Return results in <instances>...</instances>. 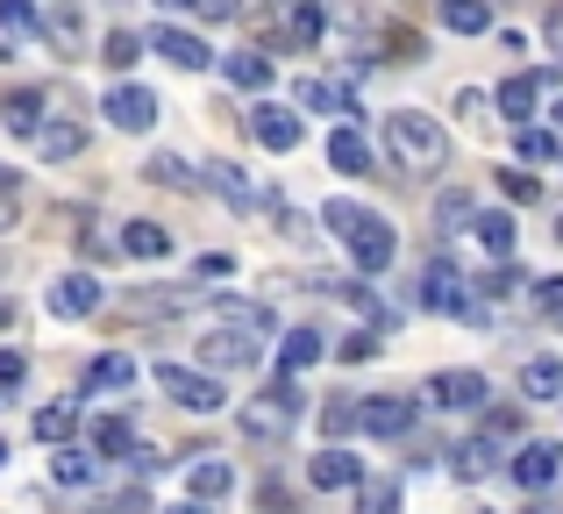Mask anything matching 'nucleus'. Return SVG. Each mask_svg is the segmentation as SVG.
<instances>
[{
	"label": "nucleus",
	"mask_w": 563,
	"mask_h": 514,
	"mask_svg": "<svg viewBox=\"0 0 563 514\" xmlns=\"http://www.w3.org/2000/svg\"><path fill=\"white\" fill-rule=\"evenodd\" d=\"M321 229L357 258V272H385V264L399 258L393 222H385L378 208H364V200H329V208H321Z\"/></svg>",
	"instance_id": "1"
},
{
	"label": "nucleus",
	"mask_w": 563,
	"mask_h": 514,
	"mask_svg": "<svg viewBox=\"0 0 563 514\" xmlns=\"http://www.w3.org/2000/svg\"><path fill=\"white\" fill-rule=\"evenodd\" d=\"M385 157H393L399 172H442L450 165V136H442L435 114L399 108V114H385Z\"/></svg>",
	"instance_id": "2"
},
{
	"label": "nucleus",
	"mask_w": 563,
	"mask_h": 514,
	"mask_svg": "<svg viewBox=\"0 0 563 514\" xmlns=\"http://www.w3.org/2000/svg\"><path fill=\"white\" fill-rule=\"evenodd\" d=\"M300 415H307V393L292 386V372H286L257 407H243V436H250V444H286V429H292Z\"/></svg>",
	"instance_id": "3"
},
{
	"label": "nucleus",
	"mask_w": 563,
	"mask_h": 514,
	"mask_svg": "<svg viewBox=\"0 0 563 514\" xmlns=\"http://www.w3.org/2000/svg\"><path fill=\"white\" fill-rule=\"evenodd\" d=\"M157 393L179 401L186 415H221L229 393H221V372H192V364H157Z\"/></svg>",
	"instance_id": "4"
},
{
	"label": "nucleus",
	"mask_w": 563,
	"mask_h": 514,
	"mask_svg": "<svg viewBox=\"0 0 563 514\" xmlns=\"http://www.w3.org/2000/svg\"><path fill=\"white\" fill-rule=\"evenodd\" d=\"M264 336H250V329H229V321H214V329L200 336V364L207 372H257V358H264Z\"/></svg>",
	"instance_id": "5"
},
{
	"label": "nucleus",
	"mask_w": 563,
	"mask_h": 514,
	"mask_svg": "<svg viewBox=\"0 0 563 514\" xmlns=\"http://www.w3.org/2000/svg\"><path fill=\"white\" fill-rule=\"evenodd\" d=\"M100 300H108V286H100L93 272H65L51 293H43V307H51L57 321H86V315H100Z\"/></svg>",
	"instance_id": "6"
},
{
	"label": "nucleus",
	"mask_w": 563,
	"mask_h": 514,
	"mask_svg": "<svg viewBox=\"0 0 563 514\" xmlns=\"http://www.w3.org/2000/svg\"><path fill=\"white\" fill-rule=\"evenodd\" d=\"M421 300L442 307V315H478V300H471V278L456 272L450 258H435V264L421 272Z\"/></svg>",
	"instance_id": "7"
},
{
	"label": "nucleus",
	"mask_w": 563,
	"mask_h": 514,
	"mask_svg": "<svg viewBox=\"0 0 563 514\" xmlns=\"http://www.w3.org/2000/svg\"><path fill=\"white\" fill-rule=\"evenodd\" d=\"M43 43L65 57H86V8L79 0H43Z\"/></svg>",
	"instance_id": "8"
},
{
	"label": "nucleus",
	"mask_w": 563,
	"mask_h": 514,
	"mask_svg": "<svg viewBox=\"0 0 563 514\" xmlns=\"http://www.w3.org/2000/svg\"><path fill=\"white\" fill-rule=\"evenodd\" d=\"M250 136L264 143V151H300V114L292 108H278V100H257V108H250Z\"/></svg>",
	"instance_id": "9"
},
{
	"label": "nucleus",
	"mask_w": 563,
	"mask_h": 514,
	"mask_svg": "<svg viewBox=\"0 0 563 514\" xmlns=\"http://www.w3.org/2000/svg\"><path fill=\"white\" fill-rule=\"evenodd\" d=\"M100 114H108L114 129H129V136H136V129H151L165 108H157V94H151V86H114V94L100 100Z\"/></svg>",
	"instance_id": "10"
},
{
	"label": "nucleus",
	"mask_w": 563,
	"mask_h": 514,
	"mask_svg": "<svg viewBox=\"0 0 563 514\" xmlns=\"http://www.w3.org/2000/svg\"><path fill=\"white\" fill-rule=\"evenodd\" d=\"M413 415H421V407L399 401V393H372V401L357 407V429H372V436H407Z\"/></svg>",
	"instance_id": "11"
},
{
	"label": "nucleus",
	"mask_w": 563,
	"mask_h": 514,
	"mask_svg": "<svg viewBox=\"0 0 563 514\" xmlns=\"http://www.w3.org/2000/svg\"><path fill=\"white\" fill-rule=\"evenodd\" d=\"M307 479H314L321 493H343V486H364V464L350 458L343 444H321V458L307 464Z\"/></svg>",
	"instance_id": "12"
},
{
	"label": "nucleus",
	"mask_w": 563,
	"mask_h": 514,
	"mask_svg": "<svg viewBox=\"0 0 563 514\" xmlns=\"http://www.w3.org/2000/svg\"><path fill=\"white\" fill-rule=\"evenodd\" d=\"M556 464H563V450H556V444H521V450H514V464H507V472H514V486L542 493V486L556 479Z\"/></svg>",
	"instance_id": "13"
},
{
	"label": "nucleus",
	"mask_w": 563,
	"mask_h": 514,
	"mask_svg": "<svg viewBox=\"0 0 563 514\" xmlns=\"http://www.w3.org/2000/svg\"><path fill=\"white\" fill-rule=\"evenodd\" d=\"M542 94H550V72H514V79L499 86V114H507V122H528V114L542 108Z\"/></svg>",
	"instance_id": "14"
},
{
	"label": "nucleus",
	"mask_w": 563,
	"mask_h": 514,
	"mask_svg": "<svg viewBox=\"0 0 563 514\" xmlns=\"http://www.w3.org/2000/svg\"><path fill=\"white\" fill-rule=\"evenodd\" d=\"M86 450H93L100 464H108V458H129V450H136L129 415H93V422H86Z\"/></svg>",
	"instance_id": "15"
},
{
	"label": "nucleus",
	"mask_w": 563,
	"mask_h": 514,
	"mask_svg": "<svg viewBox=\"0 0 563 514\" xmlns=\"http://www.w3.org/2000/svg\"><path fill=\"white\" fill-rule=\"evenodd\" d=\"M29 143H36L43 165H65V157H79V151H86V122H51V114H43V129H36Z\"/></svg>",
	"instance_id": "16"
},
{
	"label": "nucleus",
	"mask_w": 563,
	"mask_h": 514,
	"mask_svg": "<svg viewBox=\"0 0 563 514\" xmlns=\"http://www.w3.org/2000/svg\"><path fill=\"white\" fill-rule=\"evenodd\" d=\"M151 51H157V57H172L179 72H207V65H214V51H207V43L192 36V29H157Z\"/></svg>",
	"instance_id": "17"
},
{
	"label": "nucleus",
	"mask_w": 563,
	"mask_h": 514,
	"mask_svg": "<svg viewBox=\"0 0 563 514\" xmlns=\"http://www.w3.org/2000/svg\"><path fill=\"white\" fill-rule=\"evenodd\" d=\"M428 401H435V407H478L485 379L478 372H435V379H428Z\"/></svg>",
	"instance_id": "18"
},
{
	"label": "nucleus",
	"mask_w": 563,
	"mask_h": 514,
	"mask_svg": "<svg viewBox=\"0 0 563 514\" xmlns=\"http://www.w3.org/2000/svg\"><path fill=\"white\" fill-rule=\"evenodd\" d=\"M0 122H8V136H36L43 129V94L36 86H14V94L0 100Z\"/></svg>",
	"instance_id": "19"
},
{
	"label": "nucleus",
	"mask_w": 563,
	"mask_h": 514,
	"mask_svg": "<svg viewBox=\"0 0 563 514\" xmlns=\"http://www.w3.org/2000/svg\"><path fill=\"white\" fill-rule=\"evenodd\" d=\"M207 186H214L229 208H264V194L243 179V165H229V157H214V165H207Z\"/></svg>",
	"instance_id": "20"
},
{
	"label": "nucleus",
	"mask_w": 563,
	"mask_h": 514,
	"mask_svg": "<svg viewBox=\"0 0 563 514\" xmlns=\"http://www.w3.org/2000/svg\"><path fill=\"white\" fill-rule=\"evenodd\" d=\"M122 258H136V264L172 258V229H157V222H122Z\"/></svg>",
	"instance_id": "21"
},
{
	"label": "nucleus",
	"mask_w": 563,
	"mask_h": 514,
	"mask_svg": "<svg viewBox=\"0 0 563 514\" xmlns=\"http://www.w3.org/2000/svg\"><path fill=\"white\" fill-rule=\"evenodd\" d=\"M186 486H192V501H229V493H235V464H221V458H207V464H192V472H186Z\"/></svg>",
	"instance_id": "22"
},
{
	"label": "nucleus",
	"mask_w": 563,
	"mask_h": 514,
	"mask_svg": "<svg viewBox=\"0 0 563 514\" xmlns=\"http://www.w3.org/2000/svg\"><path fill=\"white\" fill-rule=\"evenodd\" d=\"M329 165L350 172V179H364V172H372V143H364L357 129H335V136H329Z\"/></svg>",
	"instance_id": "23"
},
{
	"label": "nucleus",
	"mask_w": 563,
	"mask_h": 514,
	"mask_svg": "<svg viewBox=\"0 0 563 514\" xmlns=\"http://www.w3.org/2000/svg\"><path fill=\"white\" fill-rule=\"evenodd\" d=\"M329 358V343H321V329H292L286 343H278V372H307V364Z\"/></svg>",
	"instance_id": "24"
},
{
	"label": "nucleus",
	"mask_w": 563,
	"mask_h": 514,
	"mask_svg": "<svg viewBox=\"0 0 563 514\" xmlns=\"http://www.w3.org/2000/svg\"><path fill=\"white\" fill-rule=\"evenodd\" d=\"M442 29H450V36H485V29H493V8H485V0H442Z\"/></svg>",
	"instance_id": "25"
},
{
	"label": "nucleus",
	"mask_w": 563,
	"mask_h": 514,
	"mask_svg": "<svg viewBox=\"0 0 563 514\" xmlns=\"http://www.w3.org/2000/svg\"><path fill=\"white\" fill-rule=\"evenodd\" d=\"M521 393L528 401H563V364L556 358H528L521 364Z\"/></svg>",
	"instance_id": "26"
},
{
	"label": "nucleus",
	"mask_w": 563,
	"mask_h": 514,
	"mask_svg": "<svg viewBox=\"0 0 563 514\" xmlns=\"http://www.w3.org/2000/svg\"><path fill=\"white\" fill-rule=\"evenodd\" d=\"M51 472H57V486H93V479H100V458H93V450H71V444H57Z\"/></svg>",
	"instance_id": "27"
},
{
	"label": "nucleus",
	"mask_w": 563,
	"mask_h": 514,
	"mask_svg": "<svg viewBox=\"0 0 563 514\" xmlns=\"http://www.w3.org/2000/svg\"><path fill=\"white\" fill-rule=\"evenodd\" d=\"M221 72H229L235 86H250V94L272 86V57H264V51H229V57H221Z\"/></svg>",
	"instance_id": "28"
},
{
	"label": "nucleus",
	"mask_w": 563,
	"mask_h": 514,
	"mask_svg": "<svg viewBox=\"0 0 563 514\" xmlns=\"http://www.w3.org/2000/svg\"><path fill=\"white\" fill-rule=\"evenodd\" d=\"M71 429H79V407H71V401L36 407V444H71Z\"/></svg>",
	"instance_id": "29"
},
{
	"label": "nucleus",
	"mask_w": 563,
	"mask_h": 514,
	"mask_svg": "<svg viewBox=\"0 0 563 514\" xmlns=\"http://www.w3.org/2000/svg\"><path fill=\"white\" fill-rule=\"evenodd\" d=\"M471 237H478L485 243V258H514V222H507V215H471Z\"/></svg>",
	"instance_id": "30"
},
{
	"label": "nucleus",
	"mask_w": 563,
	"mask_h": 514,
	"mask_svg": "<svg viewBox=\"0 0 563 514\" xmlns=\"http://www.w3.org/2000/svg\"><path fill=\"white\" fill-rule=\"evenodd\" d=\"M214 321L250 329V336H272V307H257V300H214Z\"/></svg>",
	"instance_id": "31"
},
{
	"label": "nucleus",
	"mask_w": 563,
	"mask_h": 514,
	"mask_svg": "<svg viewBox=\"0 0 563 514\" xmlns=\"http://www.w3.org/2000/svg\"><path fill=\"white\" fill-rule=\"evenodd\" d=\"M300 100H307V108H329V114H357L350 86H335V79H300Z\"/></svg>",
	"instance_id": "32"
},
{
	"label": "nucleus",
	"mask_w": 563,
	"mask_h": 514,
	"mask_svg": "<svg viewBox=\"0 0 563 514\" xmlns=\"http://www.w3.org/2000/svg\"><path fill=\"white\" fill-rule=\"evenodd\" d=\"M136 57H143V36H136V29H108V43H100V65H108V72H129Z\"/></svg>",
	"instance_id": "33"
},
{
	"label": "nucleus",
	"mask_w": 563,
	"mask_h": 514,
	"mask_svg": "<svg viewBox=\"0 0 563 514\" xmlns=\"http://www.w3.org/2000/svg\"><path fill=\"white\" fill-rule=\"evenodd\" d=\"M86 379L108 386V393H122L129 379H136V358H129V350H108V358H93V372H86Z\"/></svg>",
	"instance_id": "34"
},
{
	"label": "nucleus",
	"mask_w": 563,
	"mask_h": 514,
	"mask_svg": "<svg viewBox=\"0 0 563 514\" xmlns=\"http://www.w3.org/2000/svg\"><path fill=\"white\" fill-rule=\"evenodd\" d=\"M0 29L8 36H43V8L36 0H0Z\"/></svg>",
	"instance_id": "35"
},
{
	"label": "nucleus",
	"mask_w": 563,
	"mask_h": 514,
	"mask_svg": "<svg viewBox=\"0 0 563 514\" xmlns=\"http://www.w3.org/2000/svg\"><path fill=\"white\" fill-rule=\"evenodd\" d=\"M450 458H456V464H450L456 479H485V472H493V444H485V436H471V444H456Z\"/></svg>",
	"instance_id": "36"
},
{
	"label": "nucleus",
	"mask_w": 563,
	"mask_h": 514,
	"mask_svg": "<svg viewBox=\"0 0 563 514\" xmlns=\"http://www.w3.org/2000/svg\"><path fill=\"white\" fill-rule=\"evenodd\" d=\"M143 179H151V186H179V194H186V186H192V165H186V157H172V151H157L151 165H143Z\"/></svg>",
	"instance_id": "37"
},
{
	"label": "nucleus",
	"mask_w": 563,
	"mask_h": 514,
	"mask_svg": "<svg viewBox=\"0 0 563 514\" xmlns=\"http://www.w3.org/2000/svg\"><path fill=\"white\" fill-rule=\"evenodd\" d=\"M321 29H329V0H300L292 8V43H321Z\"/></svg>",
	"instance_id": "38"
},
{
	"label": "nucleus",
	"mask_w": 563,
	"mask_h": 514,
	"mask_svg": "<svg viewBox=\"0 0 563 514\" xmlns=\"http://www.w3.org/2000/svg\"><path fill=\"white\" fill-rule=\"evenodd\" d=\"M514 436H521V415H514V407H493V415H485V444H514Z\"/></svg>",
	"instance_id": "39"
},
{
	"label": "nucleus",
	"mask_w": 563,
	"mask_h": 514,
	"mask_svg": "<svg viewBox=\"0 0 563 514\" xmlns=\"http://www.w3.org/2000/svg\"><path fill=\"white\" fill-rule=\"evenodd\" d=\"M471 215H478V208H471V200H464V194H442V208H435V222H442V229H471Z\"/></svg>",
	"instance_id": "40"
},
{
	"label": "nucleus",
	"mask_w": 563,
	"mask_h": 514,
	"mask_svg": "<svg viewBox=\"0 0 563 514\" xmlns=\"http://www.w3.org/2000/svg\"><path fill=\"white\" fill-rule=\"evenodd\" d=\"M563 151V143L550 136V129H521V157H536V165H542V157H556Z\"/></svg>",
	"instance_id": "41"
},
{
	"label": "nucleus",
	"mask_w": 563,
	"mask_h": 514,
	"mask_svg": "<svg viewBox=\"0 0 563 514\" xmlns=\"http://www.w3.org/2000/svg\"><path fill=\"white\" fill-rule=\"evenodd\" d=\"M22 379H29V358L22 350H0V393H14Z\"/></svg>",
	"instance_id": "42"
},
{
	"label": "nucleus",
	"mask_w": 563,
	"mask_h": 514,
	"mask_svg": "<svg viewBox=\"0 0 563 514\" xmlns=\"http://www.w3.org/2000/svg\"><path fill=\"white\" fill-rule=\"evenodd\" d=\"M372 350H378V336H372V329H357V336H343V343H335V358L364 364V358H372Z\"/></svg>",
	"instance_id": "43"
},
{
	"label": "nucleus",
	"mask_w": 563,
	"mask_h": 514,
	"mask_svg": "<svg viewBox=\"0 0 563 514\" xmlns=\"http://www.w3.org/2000/svg\"><path fill=\"white\" fill-rule=\"evenodd\" d=\"M192 14H207V22H235L243 14V0H186Z\"/></svg>",
	"instance_id": "44"
},
{
	"label": "nucleus",
	"mask_w": 563,
	"mask_h": 514,
	"mask_svg": "<svg viewBox=\"0 0 563 514\" xmlns=\"http://www.w3.org/2000/svg\"><path fill=\"white\" fill-rule=\"evenodd\" d=\"M14 215H22V208H14V172L0 165V237H8V229H14Z\"/></svg>",
	"instance_id": "45"
},
{
	"label": "nucleus",
	"mask_w": 563,
	"mask_h": 514,
	"mask_svg": "<svg viewBox=\"0 0 563 514\" xmlns=\"http://www.w3.org/2000/svg\"><path fill=\"white\" fill-rule=\"evenodd\" d=\"M321 429H329V436H350V429H357V407H350V401H335L329 415H321Z\"/></svg>",
	"instance_id": "46"
},
{
	"label": "nucleus",
	"mask_w": 563,
	"mask_h": 514,
	"mask_svg": "<svg viewBox=\"0 0 563 514\" xmlns=\"http://www.w3.org/2000/svg\"><path fill=\"white\" fill-rule=\"evenodd\" d=\"M499 186H507V200H536V194H542L528 172H499Z\"/></svg>",
	"instance_id": "47"
},
{
	"label": "nucleus",
	"mask_w": 563,
	"mask_h": 514,
	"mask_svg": "<svg viewBox=\"0 0 563 514\" xmlns=\"http://www.w3.org/2000/svg\"><path fill=\"white\" fill-rule=\"evenodd\" d=\"M192 272H200V278H229V272H235V258H229V251H207L200 264H192Z\"/></svg>",
	"instance_id": "48"
},
{
	"label": "nucleus",
	"mask_w": 563,
	"mask_h": 514,
	"mask_svg": "<svg viewBox=\"0 0 563 514\" xmlns=\"http://www.w3.org/2000/svg\"><path fill=\"white\" fill-rule=\"evenodd\" d=\"M257 507H264V514H286V507H292V493H286V486H272V479H264V486H257Z\"/></svg>",
	"instance_id": "49"
},
{
	"label": "nucleus",
	"mask_w": 563,
	"mask_h": 514,
	"mask_svg": "<svg viewBox=\"0 0 563 514\" xmlns=\"http://www.w3.org/2000/svg\"><path fill=\"white\" fill-rule=\"evenodd\" d=\"M536 307H542V315H563V278H542V286H536Z\"/></svg>",
	"instance_id": "50"
},
{
	"label": "nucleus",
	"mask_w": 563,
	"mask_h": 514,
	"mask_svg": "<svg viewBox=\"0 0 563 514\" xmlns=\"http://www.w3.org/2000/svg\"><path fill=\"white\" fill-rule=\"evenodd\" d=\"M542 36H550V51L563 57V8H550V22H542Z\"/></svg>",
	"instance_id": "51"
},
{
	"label": "nucleus",
	"mask_w": 563,
	"mask_h": 514,
	"mask_svg": "<svg viewBox=\"0 0 563 514\" xmlns=\"http://www.w3.org/2000/svg\"><path fill=\"white\" fill-rule=\"evenodd\" d=\"M165 514H200V501H192V507H165Z\"/></svg>",
	"instance_id": "52"
},
{
	"label": "nucleus",
	"mask_w": 563,
	"mask_h": 514,
	"mask_svg": "<svg viewBox=\"0 0 563 514\" xmlns=\"http://www.w3.org/2000/svg\"><path fill=\"white\" fill-rule=\"evenodd\" d=\"M556 243H563V215H556Z\"/></svg>",
	"instance_id": "53"
},
{
	"label": "nucleus",
	"mask_w": 563,
	"mask_h": 514,
	"mask_svg": "<svg viewBox=\"0 0 563 514\" xmlns=\"http://www.w3.org/2000/svg\"><path fill=\"white\" fill-rule=\"evenodd\" d=\"M556 129H563V100H556Z\"/></svg>",
	"instance_id": "54"
},
{
	"label": "nucleus",
	"mask_w": 563,
	"mask_h": 514,
	"mask_svg": "<svg viewBox=\"0 0 563 514\" xmlns=\"http://www.w3.org/2000/svg\"><path fill=\"white\" fill-rule=\"evenodd\" d=\"M157 8H179V0H157Z\"/></svg>",
	"instance_id": "55"
},
{
	"label": "nucleus",
	"mask_w": 563,
	"mask_h": 514,
	"mask_svg": "<svg viewBox=\"0 0 563 514\" xmlns=\"http://www.w3.org/2000/svg\"><path fill=\"white\" fill-rule=\"evenodd\" d=\"M0 458H8V444H0Z\"/></svg>",
	"instance_id": "56"
},
{
	"label": "nucleus",
	"mask_w": 563,
	"mask_h": 514,
	"mask_svg": "<svg viewBox=\"0 0 563 514\" xmlns=\"http://www.w3.org/2000/svg\"><path fill=\"white\" fill-rule=\"evenodd\" d=\"M556 165H563V151H556Z\"/></svg>",
	"instance_id": "57"
}]
</instances>
